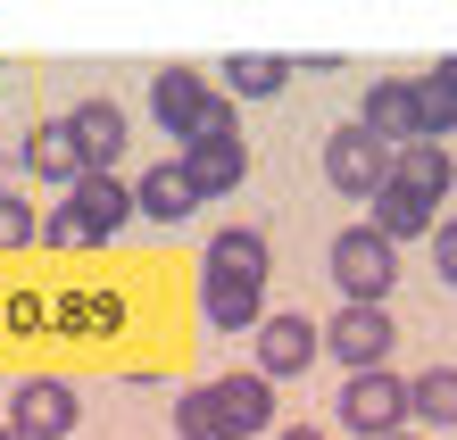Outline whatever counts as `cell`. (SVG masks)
<instances>
[{
  "mask_svg": "<svg viewBox=\"0 0 457 440\" xmlns=\"http://www.w3.org/2000/svg\"><path fill=\"white\" fill-rule=\"evenodd\" d=\"M266 233L258 225H233L208 241V258H200V308L217 333H241V324H266Z\"/></svg>",
  "mask_w": 457,
  "mask_h": 440,
  "instance_id": "1",
  "label": "cell"
},
{
  "mask_svg": "<svg viewBox=\"0 0 457 440\" xmlns=\"http://www.w3.org/2000/svg\"><path fill=\"white\" fill-rule=\"evenodd\" d=\"M275 424V382L266 374H225L175 399V432L183 440H250Z\"/></svg>",
  "mask_w": 457,
  "mask_h": 440,
  "instance_id": "2",
  "label": "cell"
},
{
  "mask_svg": "<svg viewBox=\"0 0 457 440\" xmlns=\"http://www.w3.org/2000/svg\"><path fill=\"white\" fill-rule=\"evenodd\" d=\"M125 216H142V208H133V183L84 175L59 208L42 216V241H50V250H92V241H117L125 233Z\"/></svg>",
  "mask_w": 457,
  "mask_h": 440,
  "instance_id": "3",
  "label": "cell"
},
{
  "mask_svg": "<svg viewBox=\"0 0 457 440\" xmlns=\"http://www.w3.org/2000/svg\"><path fill=\"white\" fill-rule=\"evenodd\" d=\"M325 266L341 283V308H383L391 283H399V241H383L374 225H349V233H333Z\"/></svg>",
  "mask_w": 457,
  "mask_h": 440,
  "instance_id": "4",
  "label": "cell"
},
{
  "mask_svg": "<svg viewBox=\"0 0 457 440\" xmlns=\"http://www.w3.org/2000/svg\"><path fill=\"white\" fill-rule=\"evenodd\" d=\"M341 432H358V440H399L416 424V382H399L391 366H374V374H349L341 382Z\"/></svg>",
  "mask_w": 457,
  "mask_h": 440,
  "instance_id": "5",
  "label": "cell"
},
{
  "mask_svg": "<svg viewBox=\"0 0 457 440\" xmlns=\"http://www.w3.org/2000/svg\"><path fill=\"white\" fill-rule=\"evenodd\" d=\"M391 167H399V150H391V142H374L358 117H349L333 142H325V183L341 191V200H366V208H374V200L391 191Z\"/></svg>",
  "mask_w": 457,
  "mask_h": 440,
  "instance_id": "6",
  "label": "cell"
},
{
  "mask_svg": "<svg viewBox=\"0 0 457 440\" xmlns=\"http://www.w3.org/2000/svg\"><path fill=\"white\" fill-rule=\"evenodd\" d=\"M325 349L341 357L349 374H374V366H391L399 324H391V308H341V316L325 324Z\"/></svg>",
  "mask_w": 457,
  "mask_h": 440,
  "instance_id": "7",
  "label": "cell"
},
{
  "mask_svg": "<svg viewBox=\"0 0 457 440\" xmlns=\"http://www.w3.org/2000/svg\"><path fill=\"white\" fill-rule=\"evenodd\" d=\"M316 357H325V324H316V316L283 308V316H266V324H258V374H266V382L308 374Z\"/></svg>",
  "mask_w": 457,
  "mask_h": 440,
  "instance_id": "8",
  "label": "cell"
},
{
  "mask_svg": "<svg viewBox=\"0 0 457 440\" xmlns=\"http://www.w3.org/2000/svg\"><path fill=\"white\" fill-rule=\"evenodd\" d=\"M75 424H84V399L67 391V382H17L9 391V432H25V440H67Z\"/></svg>",
  "mask_w": 457,
  "mask_h": 440,
  "instance_id": "9",
  "label": "cell"
},
{
  "mask_svg": "<svg viewBox=\"0 0 457 440\" xmlns=\"http://www.w3.org/2000/svg\"><path fill=\"white\" fill-rule=\"evenodd\" d=\"M208 100L217 92H208V75H192V67H158L150 75V108H158V125H167V142H183V150H192Z\"/></svg>",
  "mask_w": 457,
  "mask_h": 440,
  "instance_id": "10",
  "label": "cell"
},
{
  "mask_svg": "<svg viewBox=\"0 0 457 440\" xmlns=\"http://www.w3.org/2000/svg\"><path fill=\"white\" fill-rule=\"evenodd\" d=\"M374 142H391V150H408L424 142V108H416V75H383V84H366V117H358Z\"/></svg>",
  "mask_w": 457,
  "mask_h": 440,
  "instance_id": "11",
  "label": "cell"
},
{
  "mask_svg": "<svg viewBox=\"0 0 457 440\" xmlns=\"http://www.w3.org/2000/svg\"><path fill=\"white\" fill-rule=\"evenodd\" d=\"M25 167H34L42 183H59V200H67V191L92 175V158H84V142L67 133V117H50V125H34V133H25Z\"/></svg>",
  "mask_w": 457,
  "mask_h": 440,
  "instance_id": "12",
  "label": "cell"
},
{
  "mask_svg": "<svg viewBox=\"0 0 457 440\" xmlns=\"http://www.w3.org/2000/svg\"><path fill=\"white\" fill-rule=\"evenodd\" d=\"M67 133L84 142V158H92V175H117V158H125V108L100 92V100H75L67 108Z\"/></svg>",
  "mask_w": 457,
  "mask_h": 440,
  "instance_id": "13",
  "label": "cell"
},
{
  "mask_svg": "<svg viewBox=\"0 0 457 440\" xmlns=\"http://www.w3.org/2000/svg\"><path fill=\"white\" fill-rule=\"evenodd\" d=\"M133 208L150 216V225H183V216L200 208V183H192V167L183 158H158V167L133 183Z\"/></svg>",
  "mask_w": 457,
  "mask_h": 440,
  "instance_id": "14",
  "label": "cell"
},
{
  "mask_svg": "<svg viewBox=\"0 0 457 440\" xmlns=\"http://www.w3.org/2000/svg\"><path fill=\"white\" fill-rule=\"evenodd\" d=\"M391 183H408L416 200H449V183H457V158H449V142H408L399 150V167H391Z\"/></svg>",
  "mask_w": 457,
  "mask_h": 440,
  "instance_id": "15",
  "label": "cell"
},
{
  "mask_svg": "<svg viewBox=\"0 0 457 440\" xmlns=\"http://www.w3.org/2000/svg\"><path fill=\"white\" fill-rule=\"evenodd\" d=\"M183 167H192V183H200V200H217V191H233L241 175H250V142H192L183 150Z\"/></svg>",
  "mask_w": 457,
  "mask_h": 440,
  "instance_id": "16",
  "label": "cell"
},
{
  "mask_svg": "<svg viewBox=\"0 0 457 440\" xmlns=\"http://www.w3.org/2000/svg\"><path fill=\"white\" fill-rule=\"evenodd\" d=\"M283 75H291L283 50H233L225 59V100H275Z\"/></svg>",
  "mask_w": 457,
  "mask_h": 440,
  "instance_id": "17",
  "label": "cell"
},
{
  "mask_svg": "<svg viewBox=\"0 0 457 440\" xmlns=\"http://www.w3.org/2000/svg\"><path fill=\"white\" fill-rule=\"evenodd\" d=\"M366 225L383 233V241H416V233H441V225H433V200H416L408 183H391L383 200L366 208Z\"/></svg>",
  "mask_w": 457,
  "mask_h": 440,
  "instance_id": "18",
  "label": "cell"
},
{
  "mask_svg": "<svg viewBox=\"0 0 457 440\" xmlns=\"http://www.w3.org/2000/svg\"><path fill=\"white\" fill-rule=\"evenodd\" d=\"M416 424L457 432V366H424L416 374Z\"/></svg>",
  "mask_w": 457,
  "mask_h": 440,
  "instance_id": "19",
  "label": "cell"
},
{
  "mask_svg": "<svg viewBox=\"0 0 457 440\" xmlns=\"http://www.w3.org/2000/svg\"><path fill=\"white\" fill-rule=\"evenodd\" d=\"M416 108H424V142L457 133V92L441 84V75H416Z\"/></svg>",
  "mask_w": 457,
  "mask_h": 440,
  "instance_id": "20",
  "label": "cell"
},
{
  "mask_svg": "<svg viewBox=\"0 0 457 440\" xmlns=\"http://www.w3.org/2000/svg\"><path fill=\"white\" fill-rule=\"evenodd\" d=\"M34 233H42V225H34V208H25L17 191H0V250H25Z\"/></svg>",
  "mask_w": 457,
  "mask_h": 440,
  "instance_id": "21",
  "label": "cell"
},
{
  "mask_svg": "<svg viewBox=\"0 0 457 440\" xmlns=\"http://www.w3.org/2000/svg\"><path fill=\"white\" fill-rule=\"evenodd\" d=\"M433 274L457 283V216H441V233H433Z\"/></svg>",
  "mask_w": 457,
  "mask_h": 440,
  "instance_id": "22",
  "label": "cell"
},
{
  "mask_svg": "<svg viewBox=\"0 0 457 440\" xmlns=\"http://www.w3.org/2000/svg\"><path fill=\"white\" fill-rule=\"evenodd\" d=\"M433 75H441V84L457 92V50H449V59H433Z\"/></svg>",
  "mask_w": 457,
  "mask_h": 440,
  "instance_id": "23",
  "label": "cell"
},
{
  "mask_svg": "<svg viewBox=\"0 0 457 440\" xmlns=\"http://www.w3.org/2000/svg\"><path fill=\"white\" fill-rule=\"evenodd\" d=\"M283 440H325V432H316V424H291V432H283Z\"/></svg>",
  "mask_w": 457,
  "mask_h": 440,
  "instance_id": "24",
  "label": "cell"
},
{
  "mask_svg": "<svg viewBox=\"0 0 457 440\" xmlns=\"http://www.w3.org/2000/svg\"><path fill=\"white\" fill-rule=\"evenodd\" d=\"M0 440H25V432H9V424H0Z\"/></svg>",
  "mask_w": 457,
  "mask_h": 440,
  "instance_id": "25",
  "label": "cell"
},
{
  "mask_svg": "<svg viewBox=\"0 0 457 440\" xmlns=\"http://www.w3.org/2000/svg\"><path fill=\"white\" fill-rule=\"evenodd\" d=\"M399 440H424V432H399Z\"/></svg>",
  "mask_w": 457,
  "mask_h": 440,
  "instance_id": "26",
  "label": "cell"
}]
</instances>
